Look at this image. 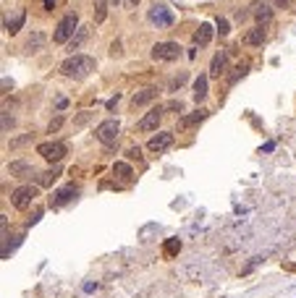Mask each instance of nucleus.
<instances>
[{
  "label": "nucleus",
  "mask_w": 296,
  "mask_h": 298,
  "mask_svg": "<svg viewBox=\"0 0 296 298\" xmlns=\"http://www.w3.org/2000/svg\"><path fill=\"white\" fill-rule=\"evenodd\" d=\"M95 58H89V55H81V53H74V55H68L63 63H60V74L66 79H87L89 74L95 71Z\"/></svg>",
  "instance_id": "obj_1"
},
{
  "label": "nucleus",
  "mask_w": 296,
  "mask_h": 298,
  "mask_svg": "<svg viewBox=\"0 0 296 298\" xmlns=\"http://www.w3.org/2000/svg\"><path fill=\"white\" fill-rule=\"evenodd\" d=\"M76 32H79V16H76V13H66V16L58 21L55 32H53V42H55V44H66V42L74 39Z\"/></svg>",
  "instance_id": "obj_2"
},
{
  "label": "nucleus",
  "mask_w": 296,
  "mask_h": 298,
  "mask_svg": "<svg viewBox=\"0 0 296 298\" xmlns=\"http://www.w3.org/2000/svg\"><path fill=\"white\" fill-rule=\"evenodd\" d=\"M118 136H121V123L116 118H108V121H102L95 128V139L100 144H105V147H113V144L118 142Z\"/></svg>",
  "instance_id": "obj_3"
},
{
  "label": "nucleus",
  "mask_w": 296,
  "mask_h": 298,
  "mask_svg": "<svg viewBox=\"0 0 296 298\" xmlns=\"http://www.w3.org/2000/svg\"><path fill=\"white\" fill-rule=\"evenodd\" d=\"M147 18L152 21V24H155L157 29H171V27L176 24V13H173L168 6H157V3L150 8Z\"/></svg>",
  "instance_id": "obj_4"
},
{
  "label": "nucleus",
  "mask_w": 296,
  "mask_h": 298,
  "mask_svg": "<svg viewBox=\"0 0 296 298\" xmlns=\"http://www.w3.org/2000/svg\"><path fill=\"white\" fill-rule=\"evenodd\" d=\"M37 154L42 157V159H48V163H60V159L68 154V149H66V144L63 142H45V144H39L37 147Z\"/></svg>",
  "instance_id": "obj_5"
},
{
  "label": "nucleus",
  "mask_w": 296,
  "mask_h": 298,
  "mask_svg": "<svg viewBox=\"0 0 296 298\" xmlns=\"http://www.w3.org/2000/svg\"><path fill=\"white\" fill-rule=\"evenodd\" d=\"M152 58L160 60V63H173V60H178V58H181L178 42H157L155 48H152Z\"/></svg>",
  "instance_id": "obj_6"
},
{
  "label": "nucleus",
  "mask_w": 296,
  "mask_h": 298,
  "mask_svg": "<svg viewBox=\"0 0 296 298\" xmlns=\"http://www.w3.org/2000/svg\"><path fill=\"white\" fill-rule=\"evenodd\" d=\"M39 196L37 186H18L13 194H11V204L16 210H29L32 207V201Z\"/></svg>",
  "instance_id": "obj_7"
},
{
  "label": "nucleus",
  "mask_w": 296,
  "mask_h": 298,
  "mask_svg": "<svg viewBox=\"0 0 296 298\" xmlns=\"http://www.w3.org/2000/svg\"><path fill=\"white\" fill-rule=\"evenodd\" d=\"M163 116H165V107H163V105L152 107L147 116H144L139 123H136V131H142V133H147V131H157V126H160Z\"/></svg>",
  "instance_id": "obj_8"
},
{
  "label": "nucleus",
  "mask_w": 296,
  "mask_h": 298,
  "mask_svg": "<svg viewBox=\"0 0 296 298\" xmlns=\"http://www.w3.org/2000/svg\"><path fill=\"white\" fill-rule=\"evenodd\" d=\"M171 147H173V133H171V131H157L152 139L147 142V149L155 152V154H160V152H165V149H171Z\"/></svg>",
  "instance_id": "obj_9"
},
{
  "label": "nucleus",
  "mask_w": 296,
  "mask_h": 298,
  "mask_svg": "<svg viewBox=\"0 0 296 298\" xmlns=\"http://www.w3.org/2000/svg\"><path fill=\"white\" fill-rule=\"evenodd\" d=\"M228 74V53L225 50H218L215 55H213V60H210V79H220V76H225Z\"/></svg>",
  "instance_id": "obj_10"
},
{
  "label": "nucleus",
  "mask_w": 296,
  "mask_h": 298,
  "mask_svg": "<svg viewBox=\"0 0 296 298\" xmlns=\"http://www.w3.org/2000/svg\"><path fill=\"white\" fill-rule=\"evenodd\" d=\"M76 196H79V189L74 186V183H68V186H63L60 191H55V194L50 196V207H53V210H58V207H63V204L74 201Z\"/></svg>",
  "instance_id": "obj_11"
},
{
  "label": "nucleus",
  "mask_w": 296,
  "mask_h": 298,
  "mask_svg": "<svg viewBox=\"0 0 296 298\" xmlns=\"http://www.w3.org/2000/svg\"><path fill=\"white\" fill-rule=\"evenodd\" d=\"M24 21H27V8H13V13L6 18V32L18 34L21 29H24Z\"/></svg>",
  "instance_id": "obj_12"
},
{
  "label": "nucleus",
  "mask_w": 296,
  "mask_h": 298,
  "mask_svg": "<svg viewBox=\"0 0 296 298\" xmlns=\"http://www.w3.org/2000/svg\"><path fill=\"white\" fill-rule=\"evenodd\" d=\"M252 16L257 18V24L260 27H267L270 21H272V8L267 0H257V3H252Z\"/></svg>",
  "instance_id": "obj_13"
},
{
  "label": "nucleus",
  "mask_w": 296,
  "mask_h": 298,
  "mask_svg": "<svg viewBox=\"0 0 296 298\" xmlns=\"http://www.w3.org/2000/svg\"><path fill=\"white\" fill-rule=\"evenodd\" d=\"M207 116H210V112L204 110V107H197L194 112H189V116H184V118L178 121V131H189V128L199 126V123H202L204 118H207Z\"/></svg>",
  "instance_id": "obj_14"
},
{
  "label": "nucleus",
  "mask_w": 296,
  "mask_h": 298,
  "mask_svg": "<svg viewBox=\"0 0 296 298\" xmlns=\"http://www.w3.org/2000/svg\"><path fill=\"white\" fill-rule=\"evenodd\" d=\"M267 39V32H265V27H252V29H249L244 37H241V42L246 44V48H260V44Z\"/></svg>",
  "instance_id": "obj_15"
},
{
  "label": "nucleus",
  "mask_w": 296,
  "mask_h": 298,
  "mask_svg": "<svg viewBox=\"0 0 296 298\" xmlns=\"http://www.w3.org/2000/svg\"><path fill=\"white\" fill-rule=\"evenodd\" d=\"M157 95H160V89H155V86L136 91V95L131 97V107L136 110V107H142V105H150V102H155V100H157Z\"/></svg>",
  "instance_id": "obj_16"
},
{
  "label": "nucleus",
  "mask_w": 296,
  "mask_h": 298,
  "mask_svg": "<svg viewBox=\"0 0 296 298\" xmlns=\"http://www.w3.org/2000/svg\"><path fill=\"white\" fill-rule=\"evenodd\" d=\"M213 34H215L213 24H207V21H202V24H199V29L194 32V44H197V48H204V44H210Z\"/></svg>",
  "instance_id": "obj_17"
},
{
  "label": "nucleus",
  "mask_w": 296,
  "mask_h": 298,
  "mask_svg": "<svg viewBox=\"0 0 296 298\" xmlns=\"http://www.w3.org/2000/svg\"><path fill=\"white\" fill-rule=\"evenodd\" d=\"M207 81H210L207 74H199V76L194 79V102H197V105L204 102V97H207Z\"/></svg>",
  "instance_id": "obj_18"
},
{
  "label": "nucleus",
  "mask_w": 296,
  "mask_h": 298,
  "mask_svg": "<svg viewBox=\"0 0 296 298\" xmlns=\"http://www.w3.org/2000/svg\"><path fill=\"white\" fill-rule=\"evenodd\" d=\"M45 42H48V37H45L42 32H32L29 39L24 42V50H27V53H39V50L45 48Z\"/></svg>",
  "instance_id": "obj_19"
},
{
  "label": "nucleus",
  "mask_w": 296,
  "mask_h": 298,
  "mask_svg": "<svg viewBox=\"0 0 296 298\" xmlns=\"http://www.w3.org/2000/svg\"><path fill=\"white\" fill-rule=\"evenodd\" d=\"M8 173H11L13 178H27V175H37L34 165H29V163H11V165H8Z\"/></svg>",
  "instance_id": "obj_20"
},
{
  "label": "nucleus",
  "mask_w": 296,
  "mask_h": 298,
  "mask_svg": "<svg viewBox=\"0 0 296 298\" xmlns=\"http://www.w3.org/2000/svg\"><path fill=\"white\" fill-rule=\"evenodd\" d=\"M113 175H116L118 180H123V183H131L134 170H131V165H129V163H116V165H113Z\"/></svg>",
  "instance_id": "obj_21"
},
{
  "label": "nucleus",
  "mask_w": 296,
  "mask_h": 298,
  "mask_svg": "<svg viewBox=\"0 0 296 298\" xmlns=\"http://www.w3.org/2000/svg\"><path fill=\"white\" fill-rule=\"evenodd\" d=\"M87 39H89V27H79V32L74 34V39L68 42V50H71V53H74V50H81V44H84Z\"/></svg>",
  "instance_id": "obj_22"
},
{
  "label": "nucleus",
  "mask_w": 296,
  "mask_h": 298,
  "mask_svg": "<svg viewBox=\"0 0 296 298\" xmlns=\"http://www.w3.org/2000/svg\"><path fill=\"white\" fill-rule=\"evenodd\" d=\"M58 175H60V168H53V170H48V173H42V175L37 178V183H39V186H53V183L58 180Z\"/></svg>",
  "instance_id": "obj_23"
},
{
  "label": "nucleus",
  "mask_w": 296,
  "mask_h": 298,
  "mask_svg": "<svg viewBox=\"0 0 296 298\" xmlns=\"http://www.w3.org/2000/svg\"><path fill=\"white\" fill-rule=\"evenodd\" d=\"M108 18V0H95V24H102Z\"/></svg>",
  "instance_id": "obj_24"
},
{
  "label": "nucleus",
  "mask_w": 296,
  "mask_h": 298,
  "mask_svg": "<svg viewBox=\"0 0 296 298\" xmlns=\"http://www.w3.org/2000/svg\"><path fill=\"white\" fill-rule=\"evenodd\" d=\"M215 27H218L215 32H218L220 37H228V34H231V24H228V18H218V24H215Z\"/></svg>",
  "instance_id": "obj_25"
},
{
  "label": "nucleus",
  "mask_w": 296,
  "mask_h": 298,
  "mask_svg": "<svg viewBox=\"0 0 296 298\" xmlns=\"http://www.w3.org/2000/svg\"><path fill=\"white\" fill-rule=\"evenodd\" d=\"M176 251H181V241H178V238H171V241L165 243V257H173Z\"/></svg>",
  "instance_id": "obj_26"
},
{
  "label": "nucleus",
  "mask_w": 296,
  "mask_h": 298,
  "mask_svg": "<svg viewBox=\"0 0 296 298\" xmlns=\"http://www.w3.org/2000/svg\"><path fill=\"white\" fill-rule=\"evenodd\" d=\"M246 71H249V65H246V63H244V65H239V68H236V74H234V76L228 79V84L234 86V84H236L239 79H244V76H246Z\"/></svg>",
  "instance_id": "obj_27"
},
{
  "label": "nucleus",
  "mask_w": 296,
  "mask_h": 298,
  "mask_svg": "<svg viewBox=\"0 0 296 298\" xmlns=\"http://www.w3.org/2000/svg\"><path fill=\"white\" fill-rule=\"evenodd\" d=\"M11 128H13V116L8 110H3V133H8Z\"/></svg>",
  "instance_id": "obj_28"
},
{
  "label": "nucleus",
  "mask_w": 296,
  "mask_h": 298,
  "mask_svg": "<svg viewBox=\"0 0 296 298\" xmlns=\"http://www.w3.org/2000/svg\"><path fill=\"white\" fill-rule=\"evenodd\" d=\"M126 157H129V159H142V149H139V147H129Z\"/></svg>",
  "instance_id": "obj_29"
},
{
  "label": "nucleus",
  "mask_w": 296,
  "mask_h": 298,
  "mask_svg": "<svg viewBox=\"0 0 296 298\" xmlns=\"http://www.w3.org/2000/svg\"><path fill=\"white\" fill-rule=\"evenodd\" d=\"M60 126H63V118H60V116H58V118H55V121H50V126H48V131H50V133H53V131H58V128H60Z\"/></svg>",
  "instance_id": "obj_30"
},
{
  "label": "nucleus",
  "mask_w": 296,
  "mask_h": 298,
  "mask_svg": "<svg viewBox=\"0 0 296 298\" xmlns=\"http://www.w3.org/2000/svg\"><path fill=\"white\" fill-rule=\"evenodd\" d=\"M118 100H121V95H116V97H110V100L105 102V107H108V110H116V105H118Z\"/></svg>",
  "instance_id": "obj_31"
},
{
  "label": "nucleus",
  "mask_w": 296,
  "mask_h": 298,
  "mask_svg": "<svg viewBox=\"0 0 296 298\" xmlns=\"http://www.w3.org/2000/svg\"><path fill=\"white\" fill-rule=\"evenodd\" d=\"M267 3L278 6V8H288V6H291V0H267Z\"/></svg>",
  "instance_id": "obj_32"
},
{
  "label": "nucleus",
  "mask_w": 296,
  "mask_h": 298,
  "mask_svg": "<svg viewBox=\"0 0 296 298\" xmlns=\"http://www.w3.org/2000/svg\"><path fill=\"white\" fill-rule=\"evenodd\" d=\"M184 81H186V74H181L178 79H173V81H171V89H176V86H181V84H184Z\"/></svg>",
  "instance_id": "obj_33"
},
{
  "label": "nucleus",
  "mask_w": 296,
  "mask_h": 298,
  "mask_svg": "<svg viewBox=\"0 0 296 298\" xmlns=\"http://www.w3.org/2000/svg\"><path fill=\"white\" fill-rule=\"evenodd\" d=\"M89 116H92V112H81V116L76 118V126H84V123L89 121Z\"/></svg>",
  "instance_id": "obj_34"
},
{
  "label": "nucleus",
  "mask_w": 296,
  "mask_h": 298,
  "mask_svg": "<svg viewBox=\"0 0 296 298\" xmlns=\"http://www.w3.org/2000/svg\"><path fill=\"white\" fill-rule=\"evenodd\" d=\"M110 55H121V44H118V42L110 44Z\"/></svg>",
  "instance_id": "obj_35"
},
{
  "label": "nucleus",
  "mask_w": 296,
  "mask_h": 298,
  "mask_svg": "<svg viewBox=\"0 0 296 298\" xmlns=\"http://www.w3.org/2000/svg\"><path fill=\"white\" fill-rule=\"evenodd\" d=\"M42 8L45 11H53L55 8V0H42Z\"/></svg>",
  "instance_id": "obj_36"
},
{
  "label": "nucleus",
  "mask_w": 296,
  "mask_h": 298,
  "mask_svg": "<svg viewBox=\"0 0 296 298\" xmlns=\"http://www.w3.org/2000/svg\"><path fill=\"white\" fill-rule=\"evenodd\" d=\"M165 110H178V112H181V110H184V105H181V100H178V102H171Z\"/></svg>",
  "instance_id": "obj_37"
},
{
  "label": "nucleus",
  "mask_w": 296,
  "mask_h": 298,
  "mask_svg": "<svg viewBox=\"0 0 296 298\" xmlns=\"http://www.w3.org/2000/svg\"><path fill=\"white\" fill-rule=\"evenodd\" d=\"M55 107H58V110H66V107H68V100H63V97H60V100L55 102Z\"/></svg>",
  "instance_id": "obj_38"
},
{
  "label": "nucleus",
  "mask_w": 296,
  "mask_h": 298,
  "mask_svg": "<svg viewBox=\"0 0 296 298\" xmlns=\"http://www.w3.org/2000/svg\"><path fill=\"white\" fill-rule=\"evenodd\" d=\"M39 217H42V210H37V212H34V215H32V217H29V225H34V222H37V220H39Z\"/></svg>",
  "instance_id": "obj_39"
},
{
  "label": "nucleus",
  "mask_w": 296,
  "mask_h": 298,
  "mask_svg": "<svg viewBox=\"0 0 296 298\" xmlns=\"http://www.w3.org/2000/svg\"><path fill=\"white\" fill-rule=\"evenodd\" d=\"M126 6L129 8H136V6H139V0H126Z\"/></svg>",
  "instance_id": "obj_40"
},
{
  "label": "nucleus",
  "mask_w": 296,
  "mask_h": 298,
  "mask_svg": "<svg viewBox=\"0 0 296 298\" xmlns=\"http://www.w3.org/2000/svg\"><path fill=\"white\" fill-rule=\"evenodd\" d=\"M110 3H113V6H118V3H121V0H110Z\"/></svg>",
  "instance_id": "obj_41"
}]
</instances>
